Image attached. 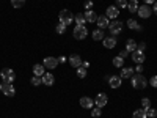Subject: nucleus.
<instances>
[{
    "label": "nucleus",
    "mask_w": 157,
    "mask_h": 118,
    "mask_svg": "<svg viewBox=\"0 0 157 118\" xmlns=\"http://www.w3.org/2000/svg\"><path fill=\"white\" fill-rule=\"evenodd\" d=\"M148 85V81L145 79V76H141V74H135L132 77V87L137 88V90H143V88H146Z\"/></svg>",
    "instance_id": "nucleus-1"
},
{
    "label": "nucleus",
    "mask_w": 157,
    "mask_h": 118,
    "mask_svg": "<svg viewBox=\"0 0 157 118\" xmlns=\"http://www.w3.org/2000/svg\"><path fill=\"white\" fill-rule=\"evenodd\" d=\"M58 18H60V22L64 24L66 27H68L71 22H74V16H72V13H71L69 10H63L60 14H58Z\"/></svg>",
    "instance_id": "nucleus-2"
},
{
    "label": "nucleus",
    "mask_w": 157,
    "mask_h": 118,
    "mask_svg": "<svg viewBox=\"0 0 157 118\" xmlns=\"http://www.w3.org/2000/svg\"><path fill=\"white\" fill-rule=\"evenodd\" d=\"M72 35H74L75 39H85L86 35H88V30H86L85 25H75V29H74Z\"/></svg>",
    "instance_id": "nucleus-3"
},
{
    "label": "nucleus",
    "mask_w": 157,
    "mask_h": 118,
    "mask_svg": "<svg viewBox=\"0 0 157 118\" xmlns=\"http://www.w3.org/2000/svg\"><path fill=\"white\" fill-rule=\"evenodd\" d=\"M109 30H110V35H118V33L123 30V22H120L118 19H115L113 22H110Z\"/></svg>",
    "instance_id": "nucleus-4"
},
{
    "label": "nucleus",
    "mask_w": 157,
    "mask_h": 118,
    "mask_svg": "<svg viewBox=\"0 0 157 118\" xmlns=\"http://www.w3.org/2000/svg\"><path fill=\"white\" fill-rule=\"evenodd\" d=\"M43 65H44V68H49V69H55L58 66V58L55 57H46L43 60Z\"/></svg>",
    "instance_id": "nucleus-5"
},
{
    "label": "nucleus",
    "mask_w": 157,
    "mask_h": 118,
    "mask_svg": "<svg viewBox=\"0 0 157 118\" xmlns=\"http://www.w3.org/2000/svg\"><path fill=\"white\" fill-rule=\"evenodd\" d=\"M138 16L140 18H143V19H148L149 16H151V13H152V10L148 6V5H141V6H138Z\"/></svg>",
    "instance_id": "nucleus-6"
},
{
    "label": "nucleus",
    "mask_w": 157,
    "mask_h": 118,
    "mask_svg": "<svg viewBox=\"0 0 157 118\" xmlns=\"http://www.w3.org/2000/svg\"><path fill=\"white\" fill-rule=\"evenodd\" d=\"M68 60H69V65H71L72 68H78V66H82V58H80V55L72 54Z\"/></svg>",
    "instance_id": "nucleus-7"
},
{
    "label": "nucleus",
    "mask_w": 157,
    "mask_h": 118,
    "mask_svg": "<svg viewBox=\"0 0 157 118\" xmlns=\"http://www.w3.org/2000/svg\"><path fill=\"white\" fill-rule=\"evenodd\" d=\"M2 91H3V95L8 96V98H11V96L16 95V90H14V87H13V84H3Z\"/></svg>",
    "instance_id": "nucleus-8"
},
{
    "label": "nucleus",
    "mask_w": 157,
    "mask_h": 118,
    "mask_svg": "<svg viewBox=\"0 0 157 118\" xmlns=\"http://www.w3.org/2000/svg\"><path fill=\"white\" fill-rule=\"evenodd\" d=\"M107 101H109V99H107V95H105V93H99V95L96 96V99H94V104H96L98 107L102 109V107L107 104Z\"/></svg>",
    "instance_id": "nucleus-9"
},
{
    "label": "nucleus",
    "mask_w": 157,
    "mask_h": 118,
    "mask_svg": "<svg viewBox=\"0 0 157 118\" xmlns=\"http://www.w3.org/2000/svg\"><path fill=\"white\" fill-rule=\"evenodd\" d=\"M121 81H123V79L120 76H110L109 77V85L112 88H120L121 87Z\"/></svg>",
    "instance_id": "nucleus-10"
},
{
    "label": "nucleus",
    "mask_w": 157,
    "mask_h": 118,
    "mask_svg": "<svg viewBox=\"0 0 157 118\" xmlns=\"http://www.w3.org/2000/svg\"><path fill=\"white\" fill-rule=\"evenodd\" d=\"M93 106H94V101L91 98H88V96L80 98V107H83V109H93Z\"/></svg>",
    "instance_id": "nucleus-11"
},
{
    "label": "nucleus",
    "mask_w": 157,
    "mask_h": 118,
    "mask_svg": "<svg viewBox=\"0 0 157 118\" xmlns=\"http://www.w3.org/2000/svg\"><path fill=\"white\" fill-rule=\"evenodd\" d=\"M132 60L135 61V63H138V65H141L143 61H145V54H143V52L141 50H134L132 52Z\"/></svg>",
    "instance_id": "nucleus-12"
},
{
    "label": "nucleus",
    "mask_w": 157,
    "mask_h": 118,
    "mask_svg": "<svg viewBox=\"0 0 157 118\" xmlns=\"http://www.w3.org/2000/svg\"><path fill=\"white\" fill-rule=\"evenodd\" d=\"M102 41H104V47H107V49H113L116 46V38L115 36H105Z\"/></svg>",
    "instance_id": "nucleus-13"
},
{
    "label": "nucleus",
    "mask_w": 157,
    "mask_h": 118,
    "mask_svg": "<svg viewBox=\"0 0 157 118\" xmlns=\"http://www.w3.org/2000/svg\"><path fill=\"white\" fill-rule=\"evenodd\" d=\"M118 14H120V10H118L115 5H112V6L107 8V14H105V16H107L109 19H116Z\"/></svg>",
    "instance_id": "nucleus-14"
},
{
    "label": "nucleus",
    "mask_w": 157,
    "mask_h": 118,
    "mask_svg": "<svg viewBox=\"0 0 157 118\" xmlns=\"http://www.w3.org/2000/svg\"><path fill=\"white\" fill-rule=\"evenodd\" d=\"M96 24L99 25V29H107L109 25H110V22H109V18L107 16H98V21H96Z\"/></svg>",
    "instance_id": "nucleus-15"
},
{
    "label": "nucleus",
    "mask_w": 157,
    "mask_h": 118,
    "mask_svg": "<svg viewBox=\"0 0 157 118\" xmlns=\"http://www.w3.org/2000/svg\"><path fill=\"white\" fill-rule=\"evenodd\" d=\"M43 85H47V87H50V85H54V82H55V79H54V76H52L50 73H46L43 77Z\"/></svg>",
    "instance_id": "nucleus-16"
},
{
    "label": "nucleus",
    "mask_w": 157,
    "mask_h": 118,
    "mask_svg": "<svg viewBox=\"0 0 157 118\" xmlns=\"http://www.w3.org/2000/svg\"><path fill=\"white\" fill-rule=\"evenodd\" d=\"M83 16H85V21H86V22H91V24L98 21V16H96V13H94L93 10H88Z\"/></svg>",
    "instance_id": "nucleus-17"
},
{
    "label": "nucleus",
    "mask_w": 157,
    "mask_h": 118,
    "mask_svg": "<svg viewBox=\"0 0 157 118\" xmlns=\"http://www.w3.org/2000/svg\"><path fill=\"white\" fill-rule=\"evenodd\" d=\"M33 74H35V76H39V77H43V76L46 74L44 65H35V66H33Z\"/></svg>",
    "instance_id": "nucleus-18"
},
{
    "label": "nucleus",
    "mask_w": 157,
    "mask_h": 118,
    "mask_svg": "<svg viewBox=\"0 0 157 118\" xmlns=\"http://www.w3.org/2000/svg\"><path fill=\"white\" fill-rule=\"evenodd\" d=\"M127 27H129V29H132V30H138V32L143 30V29H141V25H138V22H137L135 19H129V21H127Z\"/></svg>",
    "instance_id": "nucleus-19"
},
{
    "label": "nucleus",
    "mask_w": 157,
    "mask_h": 118,
    "mask_svg": "<svg viewBox=\"0 0 157 118\" xmlns=\"http://www.w3.org/2000/svg\"><path fill=\"white\" fill-rule=\"evenodd\" d=\"M91 36H93L94 41H101V39H104V30L98 29V30H94L93 33H91Z\"/></svg>",
    "instance_id": "nucleus-20"
},
{
    "label": "nucleus",
    "mask_w": 157,
    "mask_h": 118,
    "mask_svg": "<svg viewBox=\"0 0 157 118\" xmlns=\"http://www.w3.org/2000/svg\"><path fill=\"white\" fill-rule=\"evenodd\" d=\"M132 74H134V69L132 68H123L120 77L121 79H129V77H132Z\"/></svg>",
    "instance_id": "nucleus-21"
},
{
    "label": "nucleus",
    "mask_w": 157,
    "mask_h": 118,
    "mask_svg": "<svg viewBox=\"0 0 157 118\" xmlns=\"http://www.w3.org/2000/svg\"><path fill=\"white\" fill-rule=\"evenodd\" d=\"M126 50H127V52H134V50H137V43L134 41V39H129V41L126 43Z\"/></svg>",
    "instance_id": "nucleus-22"
},
{
    "label": "nucleus",
    "mask_w": 157,
    "mask_h": 118,
    "mask_svg": "<svg viewBox=\"0 0 157 118\" xmlns=\"http://www.w3.org/2000/svg\"><path fill=\"white\" fill-rule=\"evenodd\" d=\"M74 21H75V24H77V25H83V24L86 22V21H85V16L82 14V13L75 14V16H74Z\"/></svg>",
    "instance_id": "nucleus-23"
},
{
    "label": "nucleus",
    "mask_w": 157,
    "mask_h": 118,
    "mask_svg": "<svg viewBox=\"0 0 157 118\" xmlns=\"http://www.w3.org/2000/svg\"><path fill=\"white\" fill-rule=\"evenodd\" d=\"M132 118H146V112H145V109H138V110H135L134 115H132Z\"/></svg>",
    "instance_id": "nucleus-24"
},
{
    "label": "nucleus",
    "mask_w": 157,
    "mask_h": 118,
    "mask_svg": "<svg viewBox=\"0 0 157 118\" xmlns=\"http://www.w3.org/2000/svg\"><path fill=\"white\" fill-rule=\"evenodd\" d=\"M123 65H124V58H121V57H115V58H113V66L123 68Z\"/></svg>",
    "instance_id": "nucleus-25"
},
{
    "label": "nucleus",
    "mask_w": 157,
    "mask_h": 118,
    "mask_svg": "<svg viewBox=\"0 0 157 118\" xmlns=\"http://www.w3.org/2000/svg\"><path fill=\"white\" fill-rule=\"evenodd\" d=\"M127 8H129V13H137L138 11V3L130 2V3H127Z\"/></svg>",
    "instance_id": "nucleus-26"
},
{
    "label": "nucleus",
    "mask_w": 157,
    "mask_h": 118,
    "mask_svg": "<svg viewBox=\"0 0 157 118\" xmlns=\"http://www.w3.org/2000/svg\"><path fill=\"white\" fill-rule=\"evenodd\" d=\"M86 73H88V71H86V68H83V66H78V68H77V76L80 77V79H85V77H86Z\"/></svg>",
    "instance_id": "nucleus-27"
},
{
    "label": "nucleus",
    "mask_w": 157,
    "mask_h": 118,
    "mask_svg": "<svg viewBox=\"0 0 157 118\" xmlns=\"http://www.w3.org/2000/svg\"><path fill=\"white\" fill-rule=\"evenodd\" d=\"M30 82H32V85H35V87H38V85H41V84H43V79H41V77H39V76H33Z\"/></svg>",
    "instance_id": "nucleus-28"
},
{
    "label": "nucleus",
    "mask_w": 157,
    "mask_h": 118,
    "mask_svg": "<svg viewBox=\"0 0 157 118\" xmlns=\"http://www.w3.org/2000/svg\"><path fill=\"white\" fill-rule=\"evenodd\" d=\"M145 112H146V118H154V116L157 115V110H155V109H152V107L145 109Z\"/></svg>",
    "instance_id": "nucleus-29"
},
{
    "label": "nucleus",
    "mask_w": 157,
    "mask_h": 118,
    "mask_svg": "<svg viewBox=\"0 0 157 118\" xmlns=\"http://www.w3.org/2000/svg\"><path fill=\"white\" fill-rule=\"evenodd\" d=\"M11 5L14 8H22L25 5V0H11Z\"/></svg>",
    "instance_id": "nucleus-30"
},
{
    "label": "nucleus",
    "mask_w": 157,
    "mask_h": 118,
    "mask_svg": "<svg viewBox=\"0 0 157 118\" xmlns=\"http://www.w3.org/2000/svg\"><path fill=\"white\" fill-rule=\"evenodd\" d=\"M3 79V84H13L16 79V74H11V76H6V77H2Z\"/></svg>",
    "instance_id": "nucleus-31"
},
{
    "label": "nucleus",
    "mask_w": 157,
    "mask_h": 118,
    "mask_svg": "<svg viewBox=\"0 0 157 118\" xmlns=\"http://www.w3.org/2000/svg\"><path fill=\"white\" fill-rule=\"evenodd\" d=\"M11 74H14V71H13L11 68H3L2 73H0V76H2V77H6V76H11Z\"/></svg>",
    "instance_id": "nucleus-32"
},
{
    "label": "nucleus",
    "mask_w": 157,
    "mask_h": 118,
    "mask_svg": "<svg viewBox=\"0 0 157 118\" xmlns=\"http://www.w3.org/2000/svg\"><path fill=\"white\" fill-rule=\"evenodd\" d=\"M55 30H57V33H58V35H61V33H64V30H66V25L60 22V24L57 25V27H55Z\"/></svg>",
    "instance_id": "nucleus-33"
},
{
    "label": "nucleus",
    "mask_w": 157,
    "mask_h": 118,
    "mask_svg": "<svg viewBox=\"0 0 157 118\" xmlns=\"http://www.w3.org/2000/svg\"><path fill=\"white\" fill-rule=\"evenodd\" d=\"M91 115H93L94 118H98V116H101V107H93V109H91Z\"/></svg>",
    "instance_id": "nucleus-34"
},
{
    "label": "nucleus",
    "mask_w": 157,
    "mask_h": 118,
    "mask_svg": "<svg viewBox=\"0 0 157 118\" xmlns=\"http://www.w3.org/2000/svg\"><path fill=\"white\" fill-rule=\"evenodd\" d=\"M141 106H143V109H149L151 107V101L148 98H143L141 99Z\"/></svg>",
    "instance_id": "nucleus-35"
},
{
    "label": "nucleus",
    "mask_w": 157,
    "mask_h": 118,
    "mask_svg": "<svg viewBox=\"0 0 157 118\" xmlns=\"http://www.w3.org/2000/svg\"><path fill=\"white\" fill-rule=\"evenodd\" d=\"M118 8H127V0H116Z\"/></svg>",
    "instance_id": "nucleus-36"
},
{
    "label": "nucleus",
    "mask_w": 157,
    "mask_h": 118,
    "mask_svg": "<svg viewBox=\"0 0 157 118\" xmlns=\"http://www.w3.org/2000/svg\"><path fill=\"white\" fill-rule=\"evenodd\" d=\"M151 85H152L154 88H157V76H152V77H151Z\"/></svg>",
    "instance_id": "nucleus-37"
},
{
    "label": "nucleus",
    "mask_w": 157,
    "mask_h": 118,
    "mask_svg": "<svg viewBox=\"0 0 157 118\" xmlns=\"http://www.w3.org/2000/svg\"><path fill=\"white\" fill-rule=\"evenodd\" d=\"M93 8V2H91V0H88V2H85V10L88 11V10H91Z\"/></svg>",
    "instance_id": "nucleus-38"
},
{
    "label": "nucleus",
    "mask_w": 157,
    "mask_h": 118,
    "mask_svg": "<svg viewBox=\"0 0 157 118\" xmlns=\"http://www.w3.org/2000/svg\"><path fill=\"white\" fill-rule=\"evenodd\" d=\"M127 55H129V52H127V50H123L121 54H120V57H121V58H126Z\"/></svg>",
    "instance_id": "nucleus-39"
},
{
    "label": "nucleus",
    "mask_w": 157,
    "mask_h": 118,
    "mask_svg": "<svg viewBox=\"0 0 157 118\" xmlns=\"http://www.w3.org/2000/svg\"><path fill=\"white\" fill-rule=\"evenodd\" d=\"M137 47H138V50H141V52H143V50H145V47H146V44H145V43H141V44H140V46H137Z\"/></svg>",
    "instance_id": "nucleus-40"
},
{
    "label": "nucleus",
    "mask_w": 157,
    "mask_h": 118,
    "mask_svg": "<svg viewBox=\"0 0 157 118\" xmlns=\"http://www.w3.org/2000/svg\"><path fill=\"white\" fill-rule=\"evenodd\" d=\"M58 63H66V57H60L58 58Z\"/></svg>",
    "instance_id": "nucleus-41"
},
{
    "label": "nucleus",
    "mask_w": 157,
    "mask_h": 118,
    "mask_svg": "<svg viewBox=\"0 0 157 118\" xmlns=\"http://www.w3.org/2000/svg\"><path fill=\"white\" fill-rule=\"evenodd\" d=\"M137 73H143V68H141V65H138V66H137V69H135Z\"/></svg>",
    "instance_id": "nucleus-42"
},
{
    "label": "nucleus",
    "mask_w": 157,
    "mask_h": 118,
    "mask_svg": "<svg viewBox=\"0 0 157 118\" xmlns=\"http://www.w3.org/2000/svg\"><path fill=\"white\" fill-rule=\"evenodd\" d=\"M82 66H83V68H88L90 63H88V61H82Z\"/></svg>",
    "instance_id": "nucleus-43"
},
{
    "label": "nucleus",
    "mask_w": 157,
    "mask_h": 118,
    "mask_svg": "<svg viewBox=\"0 0 157 118\" xmlns=\"http://www.w3.org/2000/svg\"><path fill=\"white\" fill-rule=\"evenodd\" d=\"M154 13L157 14V2H154Z\"/></svg>",
    "instance_id": "nucleus-44"
},
{
    "label": "nucleus",
    "mask_w": 157,
    "mask_h": 118,
    "mask_svg": "<svg viewBox=\"0 0 157 118\" xmlns=\"http://www.w3.org/2000/svg\"><path fill=\"white\" fill-rule=\"evenodd\" d=\"M145 3L148 5V3H154V0H145Z\"/></svg>",
    "instance_id": "nucleus-45"
},
{
    "label": "nucleus",
    "mask_w": 157,
    "mask_h": 118,
    "mask_svg": "<svg viewBox=\"0 0 157 118\" xmlns=\"http://www.w3.org/2000/svg\"><path fill=\"white\" fill-rule=\"evenodd\" d=\"M2 88H3V87H2V84H0V91H2Z\"/></svg>",
    "instance_id": "nucleus-46"
},
{
    "label": "nucleus",
    "mask_w": 157,
    "mask_h": 118,
    "mask_svg": "<svg viewBox=\"0 0 157 118\" xmlns=\"http://www.w3.org/2000/svg\"><path fill=\"white\" fill-rule=\"evenodd\" d=\"M130 2H137V0H130Z\"/></svg>",
    "instance_id": "nucleus-47"
}]
</instances>
